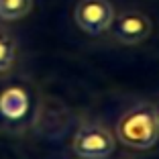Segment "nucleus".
<instances>
[{
    "label": "nucleus",
    "mask_w": 159,
    "mask_h": 159,
    "mask_svg": "<svg viewBox=\"0 0 159 159\" xmlns=\"http://www.w3.org/2000/svg\"><path fill=\"white\" fill-rule=\"evenodd\" d=\"M33 10V0H0V19L19 20Z\"/></svg>",
    "instance_id": "obj_6"
},
{
    "label": "nucleus",
    "mask_w": 159,
    "mask_h": 159,
    "mask_svg": "<svg viewBox=\"0 0 159 159\" xmlns=\"http://www.w3.org/2000/svg\"><path fill=\"white\" fill-rule=\"evenodd\" d=\"M114 16V6L110 0H78L74 8V20L84 33L92 35H102L106 33Z\"/></svg>",
    "instance_id": "obj_3"
},
{
    "label": "nucleus",
    "mask_w": 159,
    "mask_h": 159,
    "mask_svg": "<svg viewBox=\"0 0 159 159\" xmlns=\"http://www.w3.org/2000/svg\"><path fill=\"white\" fill-rule=\"evenodd\" d=\"M16 59V43L6 31H0V74L10 70Z\"/></svg>",
    "instance_id": "obj_7"
},
{
    "label": "nucleus",
    "mask_w": 159,
    "mask_h": 159,
    "mask_svg": "<svg viewBox=\"0 0 159 159\" xmlns=\"http://www.w3.org/2000/svg\"><path fill=\"white\" fill-rule=\"evenodd\" d=\"M116 137L133 149H149L159 141V116L153 104L141 102L116 122Z\"/></svg>",
    "instance_id": "obj_1"
},
{
    "label": "nucleus",
    "mask_w": 159,
    "mask_h": 159,
    "mask_svg": "<svg viewBox=\"0 0 159 159\" xmlns=\"http://www.w3.org/2000/svg\"><path fill=\"white\" fill-rule=\"evenodd\" d=\"M151 19L139 10H125L118 16H114L110 31L112 37L122 45H139L151 35Z\"/></svg>",
    "instance_id": "obj_4"
},
{
    "label": "nucleus",
    "mask_w": 159,
    "mask_h": 159,
    "mask_svg": "<svg viewBox=\"0 0 159 159\" xmlns=\"http://www.w3.org/2000/svg\"><path fill=\"white\" fill-rule=\"evenodd\" d=\"M155 110H157V116H159V104H157V106H155Z\"/></svg>",
    "instance_id": "obj_8"
},
{
    "label": "nucleus",
    "mask_w": 159,
    "mask_h": 159,
    "mask_svg": "<svg viewBox=\"0 0 159 159\" xmlns=\"http://www.w3.org/2000/svg\"><path fill=\"white\" fill-rule=\"evenodd\" d=\"M114 137L98 122L80 126L74 137V153L82 159H106L114 151Z\"/></svg>",
    "instance_id": "obj_2"
},
{
    "label": "nucleus",
    "mask_w": 159,
    "mask_h": 159,
    "mask_svg": "<svg viewBox=\"0 0 159 159\" xmlns=\"http://www.w3.org/2000/svg\"><path fill=\"white\" fill-rule=\"evenodd\" d=\"M31 98L25 88L20 86H8L0 92V116L8 122L23 120L29 112Z\"/></svg>",
    "instance_id": "obj_5"
}]
</instances>
